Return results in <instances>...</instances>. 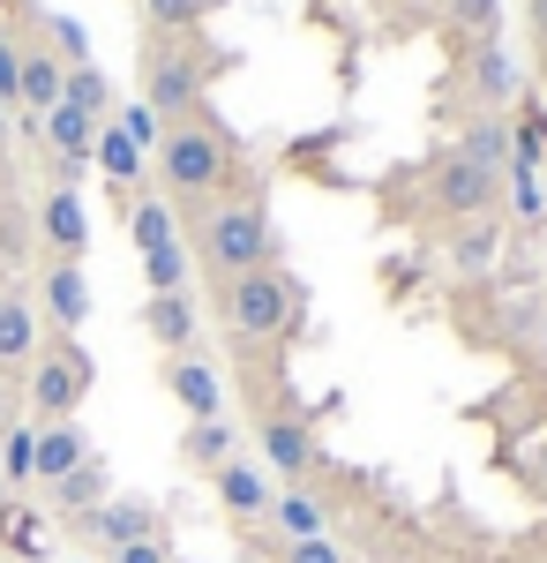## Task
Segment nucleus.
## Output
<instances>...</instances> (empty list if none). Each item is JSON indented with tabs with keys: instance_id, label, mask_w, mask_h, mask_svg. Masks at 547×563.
<instances>
[{
	"instance_id": "nucleus-9",
	"label": "nucleus",
	"mask_w": 547,
	"mask_h": 563,
	"mask_svg": "<svg viewBox=\"0 0 547 563\" xmlns=\"http://www.w3.org/2000/svg\"><path fill=\"white\" fill-rule=\"evenodd\" d=\"M68 526H76L83 541H98V549H113V556L135 549V541H158V511H150V504H127V496H105L98 511H76Z\"/></svg>"
},
{
	"instance_id": "nucleus-29",
	"label": "nucleus",
	"mask_w": 547,
	"mask_h": 563,
	"mask_svg": "<svg viewBox=\"0 0 547 563\" xmlns=\"http://www.w3.org/2000/svg\"><path fill=\"white\" fill-rule=\"evenodd\" d=\"M113 129H121L127 143H135V151H143V158H150V151H158V143H166V121H158V113H150V106H143V98H135V106H121V113H113Z\"/></svg>"
},
{
	"instance_id": "nucleus-21",
	"label": "nucleus",
	"mask_w": 547,
	"mask_h": 563,
	"mask_svg": "<svg viewBox=\"0 0 547 563\" xmlns=\"http://www.w3.org/2000/svg\"><path fill=\"white\" fill-rule=\"evenodd\" d=\"M127 241H135V256L180 249V225H172V203H166V196H143V203H127Z\"/></svg>"
},
{
	"instance_id": "nucleus-37",
	"label": "nucleus",
	"mask_w": 547,
	"mask_h": 563,
	"mask_svg": "<svg viewBox=\"0 0 547 563\" xmlns=\"http://www.w3.org/2000/svg\"><path fill=\"white\" fill-rule=\"evenodd\" d=\"M525 474H533V488H540V504H547V435L533 443V459H525Z\"/></svg>"
},
{
	"instance_id": "nucleus-22",
	"label": "nucleus",
	"mask_w": 547,
	"mask_h": 563,
	"mask_svg": "<svg viewBox=\"0 0 547 563\" xmlns=\"http://www.w3.org/2000/svg\"><path fill=\"white\" fill-rule=\"evenodd\" d=\"M60 84H68L60 53H53V45H23V106H31V113H53V106H60Z\"/></svg>"
},
{
	"instance_id": "nucleus-6",
	"label": "nucleus",
	"mask_w": 547,
	"mask_h": 563,
	"mask_svg": "<svg viewBox=\"0 0 547 563\" xmlns=\"http://www.w3.org/2000/svg\"><path fill=\"white\" fill-rule=\"evenodd\" d=\"M255 443H263V474H278L286 488H308L315 466H323V435L308 429L300 413H263L255 421Z\"/></svg>"
},
{
	"instance_id": "nucleus-18",
	"label": "nucleus",
	"mask_w": 547,
	"mask_h": 563,
	"mask_svg": "<svg viewBox=\"0 0 547 563\" xmlns=\"http://www.w3.org/2000/svg\"><path fill=\"white\" fill-rule=\"evenodd\" d=\"M180 459H188V466H203V474H217V466H233V459H241V429H233L225 413H217V421H188Z\"/></svg>"
},
{
	"instance_id": "nucleus-13",
	"label": "nucleus",
	"mask_w": 547,
	"mask_h": 563,
	"mask_svg": "<svg viewBox=\"0 0 547 563\" xmlns=\"http://www.w3.org/2000/svg\"><path fill=\"white\" fill-rule=\"evenodd\" d=\"M458 151L472 166H488V174H510L517 166V121L510 113H472L458 129Z\"/></svg>"
},
{
	"instance_id": "nucleus-10",
	"label": "nucleus",
	"mask_w": 547,
	"mask_h": 563,
	"mask_svg": "<svg viewBox=\"0 0 547 563\" xmlns=\"http://www.w3.org/2000/svg\"><path fill=\"white\" fill-rule=\"evenodd\" d=\"M166 390L188 421H217L225 413V376H217L203 353H166Z\"/></svg>"
},
{
	"instance_id": "nucleus-38",
	"label": "nucleus",
	"mask_w": 547,
	"mask_h": 563,
	"mask_svg": "<svg viewBox=\"0 0 547 563\" xmlns=\"http://www.w3.org/2000/svg\"><path fill=\"white\" fill-rule=\"evenodd\" d=\"M533 31H540V45H547V0H533Z\"/></svg>"
},
{
	"instance_id": "nucleus-14",
	"label": "nucleus",
	"mask_w": 547,
	"mask_h": 563,
	"mask_svg": "<svg viewBox=\"0 0 547 563\" xmlns=\"http://www.w3.org/2000/svg\"><path fill=\"white\" fill-rule=\"evenodd\" d=\"M263 526H270L278 541H315V533H331V504H323L315 488H278Z\"/></svg>"
},
{
	"instance_id": "nucleus-12",
	"label": "nucleus",
	"mask_w": 547,
	"mask_h": 563,
	"mask_svg": "<svg viewBox=\"0 0 547 563\" xmlns=\"http://www.w3.org/2000/svg\"><path fill=\"white\" fill-rule=\"evenodd\" d=\"M211 488H217V504H225L233 519H248V526H255V519H270V496H278V481L263 474L255 459H233V466H217Z\"/></svg>"
},
{
	"instance_id": "nucleus-2",
	"label": "nucleus",
	"mask_w": 547,
	"mask_h": 563,
	"mask_svg": "<svg viewBox=\"0 0 547 563\" xmlns=\"http://www.w3.org/2000/svg\"><path fill=\"white\" fill-rule=\"evenodd\" d=\"M150 158H158L166 196H180L188 211H203V203L225 196V180H233V135L217 129L211 113H188V121L166 129V143H158Z\"/></svg>"
},
{
	"instance_id": "nucleus-33",
	"label": "nucleus",
	"mask_w": 547,
	"mask_h": 563,
	"mask_svg": "<svg viewBox=\"0 0 547 563\" xmlns=\"http://www.w3.org/2000/svg\"><path fill=\"white\" fill-rule=\"evenodd\" d=\"M0 106H23V45L0 31Z\"/></svg>"
},
{
	"instance_id": "nucleus-5",
	"label": "nucleus",
	"mask_w": 547,
	"mask_h": 563,
	"mask_svg": "<svg viewBox=\"0 0 547 563\" xmlns=\"http://www.w3.org/2000/svg\"><path fill=\"white\" fill-rule=\"evenodd\" d=\"M83 398H90V353L76 339H53V353L31 361V413L38 421H76Z\"/></svg>"
},
{
	"instance_id": "nucleus-30",
	"label": "nucleus",
	"mask_w": 547,
	"mask_h": 563,
	"mask_svg": "<svg viewBox=\"0 0 547 563\" xmlns=\"http://www.w3.org/2000/svg\"><path fill=\"white\" fill-rule=\"evenodd\" d=\"M0 474L8 481H38V429H8V443H0Z\"/></svg>"
},
{
	"instance_id": "nucleus-1",
	"label": "nucleus",
	"mask_w": 547,
	"mask_h": 563,
	"mask_svg": "<svg viewBox=\"0 0 547 563\" xmlns=\"http://www.w3.org/2000/svg\"><path fill=\"white\" fill-rule=\"evenodd\" d=\"M196 256L217 286L225 278H248V271H270L278 263V225L263 211V196H217L196 211Z\"/></svg>"
},
{
	"instance_id": "nucleus-7",
	"label": "nucleus",
	"mask_w": 547,
	"mask_h": 563,
	"mask_svg": "<svg viewBox=\"0 0 547 563\" xmlns=\"http://www.w3.org/2000/svg\"><path fill=\"white\" fill-rule=\"evenodd\" d=\"M427 196H435V211H443V218H488L495 203H503V174L472 166L465 151H443L435 174H427Z\"/></svg>"
},
{
	"instance_id": "nucleus-26",
	"label": "nucleus",
	"mask_w": 547,
	"mask_h": 563,
	"mask_svg": "<svg viewBox=\"0 0 547 563\" xmlns=\"http://www.w3.org/2000/svg\"><path fill=\"white\" fill-rule=\"evenodd\" d=\"M143 15H150L158 38H188V31L211 15V0H143Z\"/></svg>"
},
{
	"instance_id": "nucleus-25",
	"label": "nucleus",
	"mask_w": 547,
	"mask_h": 563,
	"mask_svg": "<svg viewBox=\"0 0 547 563\" xmlns=\"http://www.w3.org/2000/svg\"><path fill=\"white\" fill-rule=\"evenodd\" d=\"M53 504H60L68 519H76V511H98V504H105V466H98V459H83L68 481H53Z\"/></svg>"
},
{
	"instance_id": "nucleus-36",
	"label": "nucleus",
	"mask_w": 547,
	"mask_h": 563,
	"mask_svg": "<svg viewBox=\"0 0 547 563\" xmlns=\"http://www.w3.org/2000/svg\"><path fill=\"white\" fill-rule=\"evenodd\" d=\"M113 563H172V549L166 541H135V549H121Z\"/></svg>"
},
{
	"instance_id": "nucleus-15",
	"label": "nucleus",
	"mask_w": 547,
	"mask_h": 563,
	"mask_svg": "<svg viewBox=\"0 0 547 563\" xmlns=\"http://www.w3.org/2000/svg\"><path fill=\"white\" fill-rule=\"evenodd\" d=\"M45 316L60 323V339L90 323V278H83V263H53V271H45Z\"/></svg>"
},
{
	"instance_id": "nucleus-3",
	"label": "nucleus",
	"mask_w": 547,
	"mask_h": 563,
	"mask_svg": "<svg viewBox=\"0 0 547 563\" xmlns=\"http://www.w3.org/2000/svg\"><path fill=\"white\" fill-rule=\"evenodd\" d=\"M300 278L286 271V263H270V271H248V278H225L217 286V316H225V331L233 339H248V346H263V339H293L300 331Z\"/></svg>"
},
{
	"instance_id": "nucleus-28",
	"label": "nucleus",
	"mask_w": 547,
	"mask_h": 563,
	"mask_svg": "<svg viewBox=\"0 0 547 563\" xmlns=\"http://www.w3.org/2000/svg\"><path fill=\"white\" fill-rule=\"evenodd\" d=\"M188 249H158V256H143V286L150 294H188Z\"/></svg>"
},
{
	"instance_id": "nucleus-17",
	"label": "nucleus",
	"mask_w": 547,
	"mask_h": 563,
	"mask_svg": "<svg viewBox=\"0 0 547 563\" xmlns=\"http://www.w3.org/2000/svg\"><path fill=\"white\" fill-rule=\"evenodd\" d=\"M143 331L166 353H188L196 346V301H188V294H150V301H143Z\"/></svg>"
},
{
	"instance_id": "nucleus-20",
	"label": "nucleus",
	"mask_w": 547,
	"mask_h": 563,
	"mask_svg": "<svg viewBox=\"0 0 547 563\" xmlns=\"http://www.w3.org/2000/svg\"><path fill=\"white\" fill-rule=\"evenodd\" d=\"M38 361V316L23 294H0V368H23Z\"/></svg>"
},
{
	"instance_id": "nucleus-11",
	"label": "nucleus",
	"mask_w": 547,
	"mask_h": 563,
	"mask_svg": "<svg viewBox=\"0 0 547 563\" xmlns=\"http://www.w3.org/2000/svg\"><path fill=\"white\" fill-rule=\"evenodd\" d=\"M38 233L53 241V263H83V249H90V211H83V196H76V188H45Z\"/></svg>"
},
{
	"instance_id": "nucleus-35",
	"label": "nucleus",
	"mask_w": 547,
	"mask_h": 563,
	"mask_svg": "<svg viewBox=\"0 0 547 563\" xmlns=\"http://www.w3.org/2000/svg\"><path fill=\"white\" fill-rule=\"evenodd\" d=\"M510 203H517V218H540V180H533V166H510Z\"/></svg>"
},
{
	"instance_id": "nucleus-34",
	"label": "nucleus",
	"mask_w": 547,
	"mask_h": 563,
	"mask_svg": "<svg viewBox=\"0 0 547 563\" xmlns=\"http://www.w3.org/2000/svg\"><path fill=\"white\" fill-rule=\"evenodd\" d=\"M488 249H495V225H488V218H472V233L450 249V263H458V271H480V263H488Z\"/></svg>"
},
{
	"instance_id": "nucleus-24",
	"label": "nucleus",
	"mask_w": 547,
	"mask_h": 563,
	"mask_svg": "<svg viewBox=\"0 0 547 563\" xmlns=\"http://www.w3.org/2000/svg\"><path fill=\"white\" fill-rule=\"evenodd\" d=\"M60 98H68L76 113H90V121H113V84H105V68H98V60H90V68H68Z\"/></svg>"
},
{
	"instance_id": "nucleus-23",
	"label": "nucleus",
	"mask_w": 547,
	"mask_h": 563,
	"mask_svg": "<svg viewBox=\"0 0 547 563\" xmlns=\"http://www.w3.org/2000/svg\"><path fill=\"white\" fill-rule=\"evenodd\" d=\"M90 166H98V174H105V180L127 196V188L143 180V151H135V143H127V135L105 121V129H98V143H90Z\"/></svg>"
},
{
	"instance_id": "nucleus-31",
	"label": "nucleus",
	"mask_w": 547,
	"mask_h": 563,
	"mask_svg": "<svg viewBox=\"0 0 547 563\" xmlns=\"http://www.w3.org/2000/svg\"><path fill=\"white\" fill-rule=\"evenodd\" d=\"M45 31H53V53H60V68H90V31L76 15H45Z\"/></svg>"
},
{
	"instance_id": "nucleus-8",
	"label": "nucleus",
	"mask_w": 547,
	"mask_h": 563,
	"mask_svg": "<svg viewBox=\"0 0 547 563\" xmlns=\"http://www.w3.org/2000/svg\"><path fill=\"white\" fill-rule=\"evenodd\" d=\"M517 90H525V76H517L510 45L503 38H472V53H465V98H472L480 113H510Z\"/></svg>"
},
{
	"instance_id": "nucleus-27",
	"label": "nucleus",
	"mask_w": 547,
	"mask_h": 563,
	"mask_svg": "<svg viewBox=\"0 0 547 563\" xmlns=\"http://www.w3.org/2000/svg\"><path fill=\"white\" fill-rule=\"evenodd\" d=\"M443 15L465 38H503V0H443Z\"/></svg>"
},
{
	"instance_id": "nucleus-39",
	"label": "nucleus",
	"mask_w": 547,
	"mask_h": 563,
	"mask_svg": "<svg viewBox=\"0 0 547 563\" xmlns=\"http://www.w3.org/2000/svg\"><path fill=\"white\" fill-rule=\"evenodd\" d=\"M0 158H8V106H0Z\"/></svg>"
},
{
	"instance_id": "nucleus-19",
	"label": "nucleus",
	"mask_w": 547,
	"mask_h": 563,
	"mask_svg": "<svg viewBox=\"0 0 547 563\" xmlns=\"http://www.w3.org/2000/svg\"><path fill=\"white\" fill-rule=\"evenodd\" d=\"M38 129H45V143H53L68 166H90V143H98V129H105V121H90V113H76V106L60 98L53 113H38Z\"/></svg>"
},
{
	"instance_id": "nucleus-4",
	"label": "nucleus",
	"mask_w": 547,
	"mask_h": 563,
	"mask_svg": "<svg viewBox=\"0 0 547 563\" xmlns=\"http://www.w3.org/2000/svg\"><path fill=\"white\" fill-rule=\"evenodd\" d=\"M203 84H211V53L188 38H158L143 53V106L158 113V121H188V113H203Z\"/></svg>"
},
{
	"instance_id": "nucleus-16",
	"label": "nucleus",
	"mask_w": 547,
	"mask_h": 563,
	"mask_svg": "<svg viewBox=\"0 0 547 563\" xmlns=\"http://www.w3.org/2000/svg\"><path fill=\"white\" fill-rule=\"evenodd\" d=\"M83 459H90V435L76 429V421H38V481H45V488L68 481Z\"/></svg>"
},
{
	"instance_id": "nucleus-32",
	"label": "nucleus",
	"mask_w": 547,
	"mask_h": 563,
	"mask_svg": "<svg viewBox=\"0 0 547 563\" xmlns=\"http://www.w3.org/2000/svg\"><path fill=\"white\" fill-rule=\"evenodd\" d=\"M278 563H353L337 549L331 533H315V541H278Z\"/></svg>"
}]
</instances>
